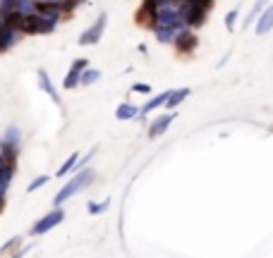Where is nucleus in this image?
<instances>
[{"mask_svg":"<svg viewBox=\"0 0 273 258\" xmlns=\"http://www.w3.org/2000/svg\"><path fill=\"white\" fill-rule=\"evenodd\" d=\"M94 177H96V172L94 170H82V172L75 177V180H70L67 184H65L60 191H58V196H56V206H60V203H65L67 199H72V196L77 194V191H82V189H86L94 182Z\"/></svg>","mask_w":273,"mask_h":258,"instance_id":"f257e3e1","label":"nucleus"},{"mask_svg":"<svg viewBox=\"0 0 273 258\" xmlns=\"http://www.w3.org/2000/svg\"><path fill=\"white\" fill-rule=\"evenodd\" d=\"M53 24L56 22L46 19V17H41V14H22L20 19V31H24V34H48V31H53Z\"/></svg>","mask_w":273,"mask_h":258,"instance_id":"f03ea898","label":"nucleus"},{"mask_svg":"<svg viewBox=\"0 0 273 258\" xmlns=\"http://www.w3.org/2000/svg\"><path fill=\"white\" fill-rule=\"evenodd\" d=\"M177 14H180L182 22H187L189 27H199V24H204V7L194 5V3H189V0L177 10Z\"/></svg>","mask_w":273,"mask_h":258,"instance_id":"7ed1b4c3","label":"nucleus"},{"mask_svg":"<svg viewBox=\"0 0 273 258\" xmlns=\"http://www.w3.org/2000/svg\"><path fill=\"white\" fill-rule=\"evenodd\" d=\"M65 220V213L60 208H56V210H50L48 215H43L39 223L31 227V234H43V232H48V230H53L56 225H60Z\"/></svg>","mask_w":273,"mask_h":258,"instance_id":"20e7f679","label":"nucleus"},{"mask_svg":"<svg viewBox=\"0 0 273 258\" xmlns=\"http://www.w3.org/2000/svg\"><path fill=\"white\" fill-rule=\"evenodd\" d=\"M105 22H108V17H105V14H101V17L96 19V24H94V27H89L84 34L79 36V46H94V43L101 41L103 29H105Z\"/></svg>","mask_w":273,"mask_h":258,"instance_id":"39448f33","label":"nucleus"},{"mask_svg":"<svg viewBox=\"0 0 273 258\" xmlns=\"http://www.w3.org/2000/svg\"><path fill=\"white\" fill-rule=\"evenodd\" d=\"M154 22L158 27H180V14L173 7H156Z\"/></svg>","mask_w":273,"mask_h":258,"instance_id":"423d86ee","label":"nucleus"},{"mask_svg":"<svg viewBox=\"0 0 273 258\" xmlns=\"http://www.w3.org/2000/svg\"><path fill=\"white\" fill-rule=\"evenodd\" d=\"M173 120H175V112H166V115H161V117H156L154 122H151V127H149V136H151V139L161 136V134L170 127Z\"/></svg>","mask_w":273,"mask_h":258,"instance_id":"0eeeda50","label":"nucleus"},{"mask_svg":"<svg viewBox=\"0 0 273 258\" xmlns=\"http://www.w3.org/2000/svg\"><path fill=\"white\" fill-rule=\"evenodd\" d=\"M84 67H86V60H75V63H72L70 72H67V77H65V89H75V86L79 84V77H82Z\"/></svg>","mask_w":273,"mask_h":258,"instance_id":"6e6552de","label":"nucleus"},{"mask_svg":"<svg viewBox=\"0 0 273 258\" xmlns=\"http://www.w3.org/2000/svg\"><path fill=\"white\" fill-rule=\"evenodd\" d=\"M175 43H177V48H180V53H192L196 48V36L192 31H177Z\"/></svg>","mask_w":273,"mask_h":258,"instance_id":"1a4fd4ad","label":"nucleus"},{"mask_svg":"<svg viewBox=\"0 0 273 258\" xmlns=\"http://www.w3.org/2000/svg\"><path fill=\"white\" fill-rule=\"evenodd\" d=\"M271 29H273V5H268L266 10L259 14V22H257V34L264 36V34H268Z\"/></svg>","mask_w":273,"mask_h":258,"instance_id":"9d476101","label":"nucleus"},{"mask_svg":"<svg viewBox=\"0 0 273 258\" xmlns=\"http://www.w3.org/2000/svg\"><path fill=\"white\" fill-rule=\"evenodd\" d=\"M39 84H41V89L48 93L53 101H56V105H63V101H60V96H58V91H56V86L50 84V79H48V74L43 70H39Z\"/></svg>","mask_w":273,"mask_h":258,"instance_id":"9b49d317","label":"nucleus"},{"mask_svg":"<svg viewBox=\"0 0 273 258\" xmlns=\"http://www.w3.org/2000/svg\"><path fill=\"white\" fill-rule=\"evenodd\" d=\"M156 7H158V0H147L144 7L139 10V24H151L156 14Z\"/></svg>","mask_w":273,"mask_h":258,"instance_id":"f8f14e48","label":"nucleus"},{"mask_svg":"<svg viewBox=\"0 0 273 258\" xmlns=\"http://www.w3.org/2000/svg\"><path fill=\"white\" fill-rule=\"evenodd\" d=\"M14 31L17 29L7 27V24H0V50H7L14 43Z\"/></svg>","mask_w":273,"mask_h":258,"instance_id":"ddd939ff","label":"nucleus"},{"mask_svg":"<svg viewBox=\"0 0 273 258\" xmlns=\"http://www.w3.org/2000/svg\"><path fill=\"white\" fill-rule=\"evenodd\" d=\"M177 29H180V27H158V29H156V38H158L161 43H170V41H175Z\"/></svg>","mask_w":273,"mask_h":258,"instance_id":"4468645a","label":"nucleus"},{"mask_svg":"<svg viewBox=\"0 0 273 258\" xmlns=\"http://www.w3.org/2000/svg\"><path fill=\"white\" fill-rule=\"evenodd\" d=\"M137 108L134 105H130V103H122V105H118V110H115V117L118 120H132V117H137Z\"/></svg>","mask_w":273,"mask_h":258,"instance_id":"2eb2a0df","label":"nucleus"},{"mask_svg":"<svg viewBox=\"0 0 273 258\" xmlns=\"http://www.w3.org/2000/svg\"><path fill=\"white\" fill-rule=\"evenodd\" d=\"M168 96H170V91H163L161 96H156V98H151V101H149L147 105H144V108H141V112H144V115H147V112H151V110H156V108H161L163 103H166V101H168Z\"/></svg>","mask_w":273,"mask_h":258,"instance_id":"dca6fc26","label":"nucleus"},{"mask_svg":"<svg viewBox=\"0 0 273 258\" xmlns=\"http://www.w3.org/2000/svg\"><path fill=\"white\" fill-rule=\"evenodd\" d=\"M189 93H192L189 89H177V91H170V96H168V101H166V105H168V108H175V105H177V103H182V101H185V98H187Z\"/></svg>","mask_w":273,"mask_h":258,"instance_id":"f3484780","label":"nucleus"},{"mask_svg":"<svg viewBox=\"0 0 273 258\" xmlns=\"http://www.w3.org/2000/svg\"><path fill=\"white\" fill-rule=\"evenodd\" d=\"M98 79H101V72H98V70H89V67H84V72H82V77H79V84L89 86V84H94V82H98Z\"/></svg>","mask_w":273,"mask_h":258,"instance_id":"a211bd4d","label":"nucleus"},{"mask_svg":"<svg viewBox=\"0 0 273 258\" xmlns=\"http://www.w3.org/2000/svg\"><path fill=\"white\" fill-rule=\"evenodd\" d=\"M3 144L20 148V129H17V127H10V129H7V134H5V141H3Z\"/></svg>","mask_w":273,"mask_h":258,"instance_id":"6ab92c4d","label":"nucleus"},{"mask_svg":"<svg viewBox=\"0 0 273 258\" xmlns=\"http://www.w3.org/2000/svg\"><path fill=\"white\" fill-rule=\"evenodd\" d=\"M77 161H79V155H77V153L70 155V158L63 163V168L58 170V177H65L67 172H72V170H75V165H77Z\"/></svg>","mask_w":273,"mask_h":258,"instance_id":"aec40b11","label":"nucleus"},{"mask_svg":"<svg viewBox=\"0 0 273 258\" xmlns=\"http://www.w3.org/2000/svg\"><path fill=\"white\" fill-rule=\"evenodd\" d=\"M266 5V0H257V3H254V7H252V12H249V17H247L245 19V27H249V24H252L254 19H257V14L261 12V7Z\"/></svg>","mask_w":273,"mask_h":258,"instance_id":"412c9836","label":"nucleus"},{"mask_svg":"<svg viewBox=\"0 0 273 258\" xmlns=\"http://www.w3.org/2000/svg\"><path fill=\"white\" fill-rule=\"evenodd\" d=\"M108 206H111V201H108V199H105L103 203H91V206H89V213H91V215H98V213L108 210Z\"/></svg>","mask_w":273,"mask_h":258,"instance_id":"4be33fe9","label":"nucleus"},{"mask_svg":"<svg viewBox=\"0 0 273 258\" xmlns=\"http://www.w3.org/2000/svg\"><path fill=\"white\" fill-rule=\"evenodd\" d=\"M235 22H238V10H230L228 17H225V27H228V31H235Z\"/></svg>","mask_w":273,"mask_h":258,"instance_id":"5701e85b","label":"nucleus"},{"mask_svg":"<svg viewBox=\"0 0 273 258\" xmlns=\"http://www.w3.org/2000/svg\"><path fill=\"white\" fill-rule=\"evenodd\" d=\"M20 242H22L20 237H12V239H10V242H7L5 246H3V249H0V256H3V253H7V251H12V249H14V246H17V244H20Z\"/></svg>","mask_w":273,"mask_h":258,"instance_id":"b1692460","label":"nucleus"},{"mask_svg":"<svg viewBox=\"0 0 273 258\" xmlns=\"http://www.w3.org/2000/svg\"><path fill=\"white\" fill-rule=\"evenodd\" d=\"M46 182H48V177H36V180L31 182V184H29V191H36V189H39V187H43Z\"/></svg>","mask_w":273,"mask_h":258,"instance_id":"393cba45","label":"nucleus"},{"mask_svg":"<svg viewBox=\"0 0 273 258\" xmlns=\"http://www.w3.org/2000/svg\"><path fill=\"white\" fill-rule=\"evenodd\" d=\"M132 91H139V93H151V86H149V84H134Z\"/></svg>","mask_w":273,"mask_h":258,"instance_id":"a878e982","label":"nucleus"},{"mask_svg":"<svg viewBox=\"0 0 273 258\" xmlns=\"http://www.w3.org/2000/svg\"><path fill=\"white\" fill-rule=\"evenodd\" d=\"M189 3H194V5H199V7H204V10H206V7H209L213 0H189Z\"/></svg>","mask_w":273,"mask_h":258,"instance_id":"bb28decb","label":"nucleus"},{"mask_svg":"<svg viewBox=\"0 0 273 258\" xmlns=\"http://www.w3.org/2000/svg\"><path fill=\"white\" fill-rule=\"evenodd\" d=\"M3 206H5V203H3V196H0V213H3Z\"/></svg>","mask_w":273,"mask_h":258,"instance_id":"cd10ccee","label":"nucleus"}]
</instances>
